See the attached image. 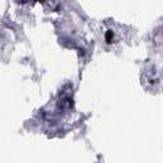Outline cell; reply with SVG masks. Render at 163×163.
<instances>
[{"instance_id":"obj_1","label":"cell","mask_w":163,"mask_h":163,"mask_svg":"<svg viewBox=\"0 0 163 163\" xmlns=\"http://www.w3.org/2000/svg\"><path fill=\"white\" fill-rule=\"evenodd\" d=\"M105 40H106L107 44H111V42L113 41V32L112 31H107L106 36H105Z\"/></svg>"},{"instance_id":"obj_2","label":"cell","mask_w":163,"mask_h":163,"mask_svg":"<svg viewBox=\"0 0 163 163\" xmlns=\"http://www.w3.org/2000/svg\"><path fill=\"white\" fill-rule=\"evenodd\" d=\"M40 2H42V0H40Z\"/></svg>"}]
</instances>
